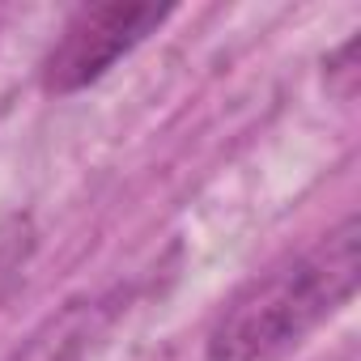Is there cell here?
Wrapping results in <instances>:
<instances>
[{
  "label": "cell",
  "mask_w": 361,
  "mask_h": 361,
  "mask_svg": "<svg viewBox=\"0 0 361 361\" xmlns=\"http://www.w3.org/2000/svg\"><path fill=\"white\" fill-rule=\"evenodd\" d=\"M115 319L111 298H73L47 314L9 361H85Z\"/></svg>",
  "instance_id": "cell-3"
},
{
  "label": "cell",
  "mask_w": 361,
  "mask_h": 361,
  "mask_svg": "<svg viewBox=\"0 0 361 361\" xmlns=\"http://www.w3.org/2000/svg\"><path fill=\"white\" fill-rule=\"evenodd\" d=\"M170 5H94L81 9L64 35L56 39V47L47 51L43 68H39V85L51 98L90 90L94 81H102L123 56H132L149 35H157V26L170 18Z\"/></svg>",
  "instance_id": "cell-2"
},
{
  "label": "cell",
  "mask_w": 361,
  "mask_h": 361,
  "mask_svg": "<svg viewBox=\"0 0 361 361\" xmlns=\"http://www.w3.org/2000/svg\"><path fill=\"white\" fill-rule=\"evenodd\" d=\"M361 276V221L344 217L314 247L251 281L209 327L204 361H276L323 319L353 302Z\"/></svg>",
  "instance_id": "cell-1"
},
{
  "label": "cell",
  "mask_w": 361,
  "mask_h": 361,
  "mask_svg": "<svg viewBox=\"0 0 361 361\" xmlns=\"http://www.w3.org/2000/svg\"><path fill=\"white\" fill-rule=\"evenodd\" d=\"M353 56H357V43H353V39L340 43V47L327 56V90L340 94V98H353V94H357V64H353Z\"/></svg>",
  "instance_id": "cell-4"
}]
</instances>
